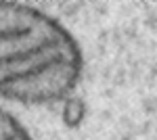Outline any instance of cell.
Instances as JSON below:
<instances>
[{
    "label": "cell",
    "mask_w": 157,
    "mask_h": 140,
    "mask_svg": "<svg viewBox=\"0 0 157 140\" xmlns=\"http://www.w3.org/2000/svg\"><path fill=\"white\" fill-rule=\"evenodd\" d=\"M82 48L67 27L29 4L0 2V96L23 105L59 103L78 86Z\"/></svg>",
    "instance_id": "cell-1"
},
{
    "label": "cell",
    "mask_w": 157,
    "mask_h": 140,
    "mask_svg": "<svg viewBox=\"0 0 157 140\" xmlns=\"http://www.w3.org/2000/svg\"><path fill=\"white\" fill-rule=\"evenodd\" d=\"M0 140H34L32 134L11 115L0 107Z\"/></svg>",
    "instance_id": "cell-2"
}]
</instances>
